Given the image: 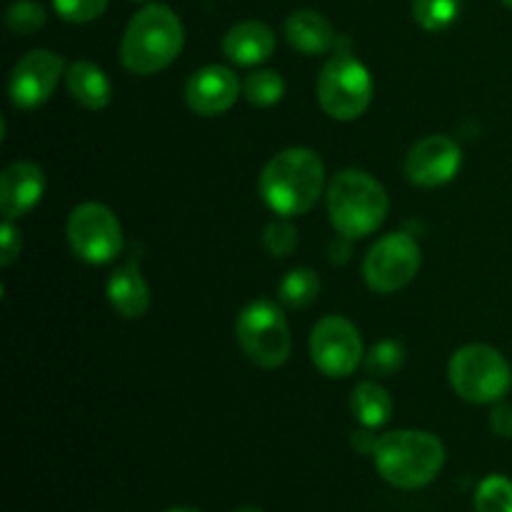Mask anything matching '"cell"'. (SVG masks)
Wrapping results in <instances>:
<instances>
[{"label": "cell", "instance_id": "obj_1", "mask_svg": "<svg viewBox=\"0 0 512 512\" xmlns=\"http://www.w3.org/2000/svg\"><path fill=\"white\" fill-rule=\"evenodd\" d=\"M325 165L310 148H288L273 155L260 173V195L283 218L313 210L323 195Z\"/></svg>", "mask_w": 512, "mask_h": 512}, {"label": "cell", "instance_id": "obj_17", "mask_svg": "<svg viewBox=\"0 0 512 512\" xmlns=\"http://www.w3.org/2000/svg\"><path fill=\"white\" fill-rule=\"evenodd\" d=\"M108 300L115 308V313L123 318L135 320L143 318L150 308V290L145 283L143 273H140L138 263L130 260L128 265L115 270L108 280Z\"/></svg>", "mask_w": 512, "mask_h": 512}, {"label": "cell", "instance_id": "obj_20", "mask_svg": "<svg viewBox=\"0 0 512 512\" xmlns=\"http://www.w3.org/2000/svg\"><path fill=\"white\" fill-rule=\"evenodd\" d=\"M280 303H285L288 308H308L310 303H315V298L320 295V278L315 270L310 268H295L280 280L278 285Z\"/></svg>", "mask_w": 512, "mask_h": 512}, {"label": "cell", "instance_id": "obj_25", "mask_svg": "<svg viewBox=\"0 0 512 512\" xmlns=\"http://www.w3.org/2000/svg\"><path fill=\"white\" fill-rule=\"evenodd\" d=\"M405 363V348L395 340H383V343L375 345L370 350L368 360H365V368L375 378H393Z\"/></svg>", "mask_w": 512, "mask_h": 512}, {"label": "cell", "instance_id": "obj_9", "mask_svg": "<svg viewBox=\"0 0 512 512\" xmlns=\"http://www.w3.org/2000/svg\"><path fill=\"white\" fill-rule=\"evenodd\" d=\"M420 270V248L408 233H390L368 250L363 278L370 290L390 295L403 290Z\"/></svg>", "mask_w": 512, "mask_h": 512}, {"label": "cell", "instance_id": "obj_8", "mask_svg": "<svg viewBox=\"0 0 512 512\" xmlns=\"http://www.w3.org/2000/svg\"><path fill=\"white\" fill-rule=\"evenodd\" d=\"M68 243L85 263L105 265L123 248V228L108 205L80 203L68 218Z\"/></svg>", "mask_w": 512, "mask_h": 512}, {"label": "cell", "instance_id": "obj_14", "mask_svg": "<svg viewBox=\"0 0 512 512\" xmlns=\"http://www.w3.org/2000/svg\"><path fill=\"white\" fill-rule=\"evenodd\" d=\"M45 190V175L30 160L10 163L0 175V210L8 220L23 218L38 205Z\"/></svg>", "mask_w": 512, "mask_h": 512}, {"label": "cell", "instance_id": "obj_4", "mask_svg": "<svg viewBox=\"0 0 512 512\" xmlns=\"http://www.w3.org/2000/svg\"><path fill=\"white\" fill-rule=\"evenodd\" d=\"M328 215L338 235L348 240L373 235L388 215L385 188L363 170H340L328 185Z\"/></svg>", "mask_w": 512, "mask_h": 512}, {"label": "cell", "instance_id": "obj_26", "mask_svg": "<svg viewBox=\"0 0 512 512\" xmlns=\"http://www.w3.org/2000/svg\"><path fill=\"white\" fill-rule=\"evenodd\" d=\"M263 245L275 258H285L298 248V228L290 220L280 215L278 220H270L263 230Z\"/></svg>", "mask_w": 512, "mask_h": 512}, {"label": "cell", "instance_id": "obj_24", "mask_svg": "<svg viewBox=\"0 0 512 512\" xmlns=\"http://www.w3.org/2000/svg\"><path fill=\"white\" fill-rule=\"evenodd\" d=\"M478 512H512V480L505 475H490L475 493Z\"/></svg>", "mask_w": 512, "mask_h": 512}, {"label": "cell", "instance_id": "obj_23", "mask_svg": "<svg viewBox=\"0 0 512 512\" xmlns=\"http://www.w3.org/2000/svg\"><path fill=\"white\" fill-rule=\"evenodd\" d=\"M48 15L38 0H13L5 10V28L13 35H33L45 25Z\"/></svg>", "mask_w": 512, "mask_h": 512}, {"label": "cell", "instance_id": "obj_13", "mask_svg": "<svg viewBox=\"0 0 512 512\" xmlns=\"http://www.w3.org/2000/svg\"><path fill=\"white\" fill-rule=\"evenodd\" d=\"M238 75L225 65H205L195 70L185 83V103L195 115L203 118H215V115L228 113L240 98Z\"/></svg>", "mask_w": 512, "mask_h": 512}, {"label": "cell", "instance_id": "obj_33", "mask_svg": "<svg viewBox=\"0 0 512 512\" xmlns=\"http://www.w3.org/2000/svg\"><path fill=\"white\" fill-rule=\"evenodd\" d=\"M503 3H505V5H508V8L512 10V0H503Z\"/></svg>", "mask_w": 512, "mask_h": 512}, {"label": "cell", "instance_id": "obj_15", "mask_svg": "<svg viewBox=\"0 0 512 512\" xmlns=\"http://www.w3.org/2000/svg\"><path fill=\"white\" fill-rule=\"evenodd\" d=\"M223 53L235 65H260L275 53V30L263 20L235 23L223 35Z\"/></svg>", "mask_w": 512, "mask_h": 512}, {"label": "cell", "instance_id": "obj_18", "mask_svg": "<svg viewBox=\"0 0 512 512\" xmlns=\"http://www.w3.org/2000/svg\"><path fill=\"white\" fill-rule=\"evenodd\" d=\"M65 85L68 93L73 95L75 103H80L88 110H103L113 98V85H110L105 70L90 60H75L65 70Z\"/></svg>", "mask_w": 512, "mask_h": 512}, {"label": "cell", "instance_id": "obj_6", "mask_svg": "<svg viewBox=\"0 0 512 512\" xmlns=\"http://www.w3.org/2000/svg\"><path fill=\"white\" fill-rule=\"evenodd\" d=\"M450 385L468 403H498L510 390V363L493 345L473 343L460 348L450 360Z\"/></svg>", "mask_w": 512, "mask_h": 512}, {"label": "cell", "instance_id": "obj_16", "mask_svg": "<svg viewBox=\"0 0 512 512\" xmlns=\"http://www.w3.org/2000/svg\"><path fill=\"white\" fill-rule=\"evenodd\" d=\"M285 40L303 55H323L338 45L333 25L318 10H295L285 18Z\"/></svg>", "mask_w": 512, "mask_h": 512}, {"label": "cell", "instance_id": "obj_22", "mask_svg": "<svg viewBox=\"0 0 512 512\" xmlns=\"http://www.w3.org/2000/svg\"><path fill=\"white\" fill-rule=\"evenodd\" d=\"M243 95L250 105L268 108L285 95V83L275 70H255L243 80Z\"/></svg>", "mask_w": 512, "mask_h": 512}, {"label": "cell", "instance_id": "obj_12", "mask_svg": "<svg viewBox=\"0 0 512 512\" xmlns=\"http://www.w3.org/2000/svg\"><path fill=\"white\" fill-rule=\"evenodd\" d=\"M463 165L458 143L448 135H428L410 148L405 158V175L420 188H438L450 183Z\"/></svg>", "mask_w": 512, "mask_h": 512}, {"label": "cell", "instance_id": "obj_30", "mask_svg": "<svg viewBox=\"0 0 512 512\" xmlns=\"http://www.w3.org/2000/svg\"><path fill=\"white\" fill-rule=\"evenodd\" d=\"M353 450L360 455H373L375 453V445H378V438H375L373 433H368V430H358V433H353Z\"/></svg>", "mask_w": 512, "mask_h": 512}, {"label": "cell", "instance_id": "obj_11", "mask_svg": "<svg viewBox=\"0 0 512 512\" xmlns=\"http://www.w3.org/2000/svg\"><path fill=\"white\" fill-rule=\"evenodd\" d=\"M65 73V60L58 53L45 48L28 50L15 63L10 73L8 95L10 103L20 110H33L43 105L58 88Z\"/></svg>", "mask_w": 512, "mask_h": 512}, {"label": "cell", "instance_id": "obj_10", "mask_svg": "<svg viewBox=\"0 0 512 512\" xmlns=\"http://www.w3.org/2000/svg\"><path fill=\"white\" fill-rule=\"evenodd\" d=\"M310 358L328 378H348L363 360V338L348 318L328 315L310 333Z\"/></svg>", "mask_w": 512, "mask_h": 512}, {"label": "cell", "instance_id": "obj_34", "mask_svg": "<svg viewBox=\"0 0 512 512\" xmlns=\"http://www.w3.org/2000/svg\"><path fill=\"white\" fill-rule=\"evenodd\" d=\"M130 3H145V0H130Z\"/></svg>", "mask_w": 512, "mask_h": 512}, {"label": "cell", "instance_id": "obj_29", "mask_svg": "<svg viewBox=\"0 0 512 512\" xmlns=\"http://www.w3.org/2000/svg\"><path fill=\"white\" fill-rule=\"evenodd\" d=\"M490 428L500 438H512V405H495L493 413H490Z\"/></svg>", "mask_w": 512, "mask_h": 512}, {"label": "cell", "instance_id": "obj_21", "mask_svg": "<svg viewBox=\"0 0 512 512\" xmlns=\"http://www.w3.org/2000/svg\"><path fill=\"white\" fill-rule=\"evenodd\" d=\"M463 0H413V18L428 33L450 28L460 13Z\"/></svg>", "mask_w": 512, "mask_h": 512}, {"label": "cell", "instance_id": "obj_31", "mask_svg": "<svg viewBox=\"0 0 512 512\" xmlns=\"http://www.w3.org/2000/svg\"><path fill=\"white\" fill-rule=\"evenodd\" d=\"M235 512H263L260 508H253V505H243V508H238Z\"/></svg>", "mask_w": 512, "mask_h": 512}, {"label": "cell", "instance_id": "obj_28", "mask_svg": "<svg viewBox=\"0 0 512 512\" xmlns=\"http://www.w3.org/2000/svg\"><path fill=\"white\" fill-rule=\"evenodd\" d=\"M0 245H3L0 265H3V268H8V265H13L15 260H18L20 245H23V240H20V233L15 230L13 220L5 218L3 225H0Z\"/></svg>", "mask_w": 512, "mask_h": 512}, {"label": "cell", "instance_id": "obj_32", "mask_svg": "<svg viewBox=\"0 0 512 512\" xmlns=\"http://www.w3.org/2000/svg\"><path fill=\"white\" fill-rule=\"evenodd\" d=\"M163 512H200L198 508H170V510H163Z\"/></svg>", "mask_w": 512, "mask_h": 512}, {"label": "cell", "instance_id": "obj_19", "mask_svg": "<svg viewBox=\"0 0 512 512\" xmlns=\"http://www.w3.org/2000/svg\"><path fill=\"white\" fill-rule=\"evenodd\" d=\"M350 410L360 425L373 430L388 423L393 415V400H390L388 390L368 380V383L355 385L353 395H350Z\"/></svg>", "mask_w": 512, "mask_h": 512}, {"label": "cell", "instance_id": "obj_2", "mask_svg": "<svg viewBox=\"0 0 512 512\" xmlns=\"http://www.w3.org/2000/svg\"><path fill=\"white\" fill-rule=\"evenodd\" d=\"M185 45V28L170 5L150 3L128 23L120 43V60L135 75H155L168 68Z\"/></svg>", "mask_w": 512, "mask_h": 512}, {"label": "cell", "instance_id": "obj_27", "mask_svg": "<svg viewBox=\"0 0 512 512\" xmlns=\"http://www.w3.org/2000/svg\"><path fill=\"white\" fill-rule=\"evenodd\" d=\"M53 8L65 23L83 25L100 18L108 8V0H53Z\"/></svg>", "mask_w": 512, "mask_h": 512}, {"label": "cell", "instance_id": "obj_7", "mask_svg": "<svg viewBox=\"0 0 512 512\" xmlns=\"http://www.w3.org/2000/svg\"><path fill=\"white\" fill-rule=\"evenodd\" d=\"M235 338L250 363L265 370L280 368L290 358V348H293L285 315L273 300L265 298L253 300L240 310L235 320Z\"/></svg>", "mask_w": 512, "mask_h": 512}, {"label": "cell", "instance_id": "obj_5", "mask_svg": "<svg viewBox=\"0 0 512 512\" xmlns=\"http://www.w3.org/2000/svg\"><path fill=\"white\" fill-rule=\"evenodd\" d=\"M373 100V78L368 68L350 53V40L338 38L335 53L318 75V103L333 120L360 118Z\"/></svg>", "mask_w": 512, "mask_h": 512}, {"label": "cell", "instance_id": "obj_3", "mask_svg": "<svg viewBox=\"0 0 512 512\" xmlns=\"http://www.w3.org/2000/svg\"><path fill=\"white\" fill-rule=\"evenodd\" d=\"M375 468L393 488L418 490L433 483L445 465V445L423 430H395L378 438Z\"/></svg>", "mask_w": 512, "mask_h": 512}]
</instances>
